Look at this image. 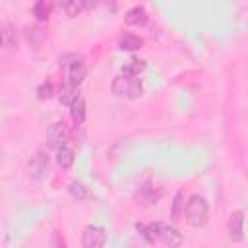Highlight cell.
<instances>
[{"label": "cell", "instance_id": "2e32d148", "mask_svg": "<svg viewBox=\"0 0 248 248\" xmlns=\"http://www.w3.org/2000/svg\"><path fill=\"white\" fill-rule=\"evenodd\" d=\"M76 97H78V87L70 85L68 81H66V83L60 87V91H58V101H60L62 105H66V107H70Z\"/></svg>", "mask_w": 248, "mask_h": 248}, {"label": "cell", "instance_id": "7c38bea8", "mask_svg": "<svg viewBox=\"0 0 248 248\" xmlns=\"http://www.w3.org/2000/svg\"><path fill=\"white\" fill-rule=\"evenodd\" d=\"M85 112H87V108H85V99L78 95V97L72 101V105H70V116H72V120H74L76 126H81V124L85 122Z\"/></svg>", "mask_w": 248, "mask_h": 248}, {"label": "cell", "instance_id": "44dd1931", "mask_svg": "<svg viewBox=\"0 0 248 248\" xmlns=\"http://www.w3.org/2000/svg\"><path fill=\"white\" fill-rule=\"evenodd\" d=\"M2 43H4V39H2V35H0V46H2Z\"/></svg>", "mask_w": 248, "mask_h": 248}, {"label": "cell", "instance_id": "30bf717a", "mask_svg": "<svg viewBox=\"0 0 248 248\" xmlns=\"http://www.w3.org/2000/svg\"><path fill=\"white\" fill-rule=\"evenodd\" d=\"M124 21H126L128 25H132V27H143V25H147L149 16H147V12H145L143 6H134V8H130V10L126 12Z\"/></svg>", "mask_w": 248, "mask_h": 248}, {"label": "cell", "instance_id": "277c9868", "mask_svg": "<svg viewBox=\"0 0 248 248\" xmlns=\"http://www.w3.org/2000/svg\"><path fill=\"white\" fill-rule=\"evenodd\" d=\"M48 165H50L48 153H46L45 149H37L35 155H33V157L29 159V163H27V169H29L31 178L43 180V178L46 176V172H48Z\"/></svg>", "mask_w": 248, "mask_h": 248}, {"label": "cell", "instance_id": "52a82bcc", "mask_svg": "<svg viewBox=\"0 0 248 248\" xmlns=\"http://www.w3.org/2000/svg\"><path fill=\"white\" fill-rule=\"evenodd\" d=\"M163 198V188L153 184L151 180L143 182L140 186V190L136 192V200L141 203V205H155L159 200Z\"/></svg>", "mask_w": 248, "mask_h": 248}, {"label": "cell", "instance_id": "8992f818", "mask_svg": "<svg viewBox=\"0 0 248 248\" xmlns=\"http://www.w3.org/2000/svg\"><path fill=\"white\" fill-rule=\"evenodd\" d=\"M81 244L85 248H103L107 244V231L99 225H87L81 234Z\"/></svg>", "mask_w": 248, "mask_h": 248}, {"label": "cell", "instance_id": "9a60e30c", "mask_svg": "<svg viewBox=\"0 0 248 248\" xmlns=\"http://www.w3.org/2000/svg\"><path fill=\"white\" fill-rule=\"evenodd\" d=\"M74 159H76V155H74V149L70 145H64V147H60L56 151V163L62 169H70L74 165Z\"/></svg>", "mask_w": 248, "mask_h": 248}, {"label": "cell", "instance_id": "d6986e66", "mask_svg": "<svg viewBox=\"0 0 248 248\" xmlns=\"http://www.w3.org/2000/svg\"><path fill=\"white\" fill-rule=\"evenodd\" d=\"M182 209H184V194H182V192H176V194H174V200H172V207H170V219H172L174 223L180 221Z\"/></svg>", "mask_w": 248, "mask_h": 248}, {"label": "cell", "instance_id": "5b68a950", "mask_svg": "<svg viewBox=\"0 0 248 248\" xmlns=\"http://www.w3.org/2000/svg\"><path fill=\"white\" fill-rule=\"evenodd\" d=\"M68 140H70V132L68 128L64 126V122H52L46 130V141H48V147L58 151L60 147L68 145Z\"/></svg>", "mask_w": 248, "mask_h": 248}, {"label": "cell", "instance_id": "5bb4252c", "mask_svg": "<svg viewBox=\"0 0 248 248\" xmlns=\"http://www.w3.org/2000/svg\"><path fill=\"white\" fill-rule=\"evenodd\" d=\"M68 192H70V196H72V198H76L78 202L91 198V192H89V188H87L83 182H79V180H72V182L68 184Z\"/></svg>", "mask_w": 248, "mask_h": 248}, {"label": "cell", "instance_id": "ba28073f", "mask_svg": "<svg viewBox=\"0 0 248 248\" xmlns=\"http://www.w3.org/2000/svg\"><path fill=\"white\" fill-rule=\"evenodd\" d=\"M227 232H229V238L232 242H242L244 240V211L242 209H234L229 215Z\"/></svg>", "mask_w": 248, "mask_h": 248}, {"label": "cell", "instance_id": "6da1fadb", "mask_svg": "<svg viewBox=\"0 0 248 248\" xmlns=\"http://www.w3.org/2000/svg\"><path fill=\"white\" fill-rule=\"evenodd\" d=\"M136 229L141 232V236L155 244V242H163L167 246H180L182 244V234L170 227V225H165V223H147V225H136Z\"/></svg>", "mask_w": 248, "mask_h": 248}, {"label": "cell", "instance_id": "4fadbf2b", "mask_svg": "<svg viewBox=\"0 0 248 248\" xmlns=\"http://www.w3.org/2000/svg\"><path fill=\"white\" fill-rule=\"evenodd\" d=\"M141 45H143V39L138 37V35H134V33H122V35L118 37V48H120V50L132 52V50L141 48Z\"/></svg>", "mask_w": 248, "mask_h": 248}, {"label": "cell", "instance_id": "e0dca14e", "mask_svg": "<svg viewBox=\"0 0 248 248\" xmlns=\"http://www.w3.org/2000/svg\"><path fill=\"white\" fill-rule=\"evenodd\" d=\"M145 70V60H141V58H136V56H132L126 64H124V68H122V74H130V76H140L141 72Z\"/></svg>", "mask_w": 248, "mask_h": 248}, {"label": "cell", "instance_id": "9c48e42d", "mask_svg": "<svg viewBox=\"0 0 248 248\" xmlns=\"http://www.w3.org/2000/svg\"><path fill=\"white\" fill-rule=\"evenodd\" d=\"M85 76H87V68H85V64H83L81 56L74 58V60L66 66V78H68V83H70V85L79 87V85L83 83Z\"/></svg>", "mask_w": 248, "mask_h": 248}, {"label": "cell", "instance_id": "ffe728a7", "mask_svg": "<svg viewBox=\"0 0 248 248\" xmlns=\"http://www.w3.org/2000/svg\"><path fill=\"white\" fill-rule=\"evenodd\" d=\"M54 95V85H52V81H43L41 85H39V89H37V97L41 99V101H45V99H50Z\"/></svg>", "mask_w": 248, "mask_h": 248}, {"label": "cell", "instance_id": "7a4b0ae2", "mask_svg": "<svg viewBox=\"0 0 248 248\" xmlns=\"http://www.w3.org/2000/svg\"><path fill=\"white\" fill-rule=\"evenodd\" d=\"M182 215L186 217V223L190 227H196V229L203 227L209 221V203H207V200L200 194L190 196L188 202H184Z\"/></svg>", "mask_w": 248, "mask_h": 248}, {"label": "cell", "instance_id": "ac0fdd59", "mask_svg": "<svg viewBox=\"0 0 248 248\" xmlns=\"http://www.w3.org/2000/svg\"><path fill=\"white\" fill-rule=\"evenodd\" d=\"M33 16L37 21H46L50 17V0H37L33 6Z\"/></svg>", "mask_w": 248, "mask_h": 248}, {"label": "cell", "instance_id": "3957f363", "mask_svg": "<svg viewBox=\"0 0 248 248\" xmlns=\"http://www.w3.org/2000/svg\"><path fill=\"white\" fill-rule=\"evenodd\" d=\"M110 91H112V95L122 97V99H140L143 95V85L138 76L120 74L112 79Z\"/></svg>", "mask_w": 248, "mask_h": 248}, {"label": "cell", "instance_id": "8fae6325", "mask_svg": "<svg viewBox=\"0 0 248 248\" xmlns=\"http://www.w3.org/2000/svg\"><path fill=\"white\" fill-rule=\"evenodd\" d=\"M56 2H58L60 10H62L68 17H76V16H79L81 12L87 10L85 0H56Z\"/></svg>", "mask_w": 248, "mask_h": 248}]
</instances>
